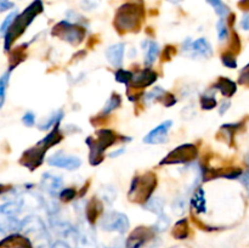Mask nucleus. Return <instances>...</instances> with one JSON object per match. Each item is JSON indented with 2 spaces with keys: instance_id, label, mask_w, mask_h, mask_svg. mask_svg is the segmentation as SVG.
<instances>
[{
  "instance_id": "f257e3e1",
  "label": "nucleus",
  "mask_w": 249,
  "mask_h": 248,
  "mask_svg": "<svg viewBox=\"0 0 249 248\" xmlns=\"http://www.w3.org/2000/svg\"><path fill=\"white\" fill-rule=\"evenodd\" d=\"M145 17V11L136 2H125L121 5L114 16V27L122 33H136L140 31L141 23Z\"/></svg>"
},
{
  "instance_id": "f03ea898",
  "label": "nucleus",
  "mask_w": 249,
  "mask_h": 248,
  "mask_svg": "<svg viewBox=\"0 0 249 248\" xmlns=\"http://www.w3.org/2000/svg\"><path fill=\"white\" fill-rule=\"evenodd\" d=\"M44 10V5L41 0H34L31 5L26 7L23 11L19 15H17V17L15 18L14 23L10 27V29L7 31V33L5 34V50H9L10 46L12 45L15 40L18 38L19 35L24 33V31L27 29V27H29V24L34 21L38 15H40Z\"/></svg>"
},
{
  "instance_id": "7ed1b4c3",
  "label": "nucleus",
  "mask_w": 249,
  "mask_h": 248,
  "mask_svg": "<svg viewBox=\"0 0 249 248\" xmlns=\"http://www.w3.org/2000/svg\"><path fill=\"white\" fill-rule=\"evenodd\" d=\"M156 186H157V177L153 173L148 172L146 174L138 175L133 179L129 189V199L133 203L145 204L152 196Z\"/></svg>"
},
{
  "instance_id": "20e7f679",
  "label": "nucleus",
  "mask_w": 249,
  "mask_h": 248,
  "mask_svg": "<svg viewBox=\"0 0 249 248\" xmlns=\"http://www.w3.org/2000/svg\"><path fill=\"white\" fill-rule=\"evenodd\" d=\"M117 141V135L109 129H101L96 133V138L87 139V145L90 147L89 160L91 165H99L104 160V151L111 147Z\"/></svg>"
},
{
  "instance_id": "39448f33",
  "label": "nucleus",
  "mask_w": 249,
  "mask_h": 248,
  "mask_svg": "<svg viewBox=\"0 0 249 248\" xmlns=\"http://www.w3.org/2000/svg\"><path fill=\"white\" fill-rule=\"evenodd\" d=\"M51 34L67 41L71 45H79L85 36V28L80 24L72 23L71 21H61L51 31Z\"/></svg>"
},
{
  "instance_id": "423d86ee",
  "label": "nucleus",
  "mask_w": 249,
  "mask_h": 248,
  "mask_svg": "<svg viewBox=\"0 0 249 248\" xmlns=\"http://www.w3.org/2000/svg\"><path fill=\"white\" fill-rule=\"evenodd\" d=\"M197 156H198V148L196 145L184 143L170 151L168 156L160 160V164H187L194 162Z\"/></svg>"
},
{
  "instance_id": "0eeeda50",
  "label": "nucleus",
  "mask_w": 249,
  "mask_h": 248,
  "mask_svg": "<svg viewBox=\"0 0 249 248\" xmlns=\"http://www.w3.org/2000/svg\"><path fill=\"white\" fill-rule=\"evenodd\" d=\"M100 226L106 231H117L119 233H124L129 229V219L123 213L109 212L101 219Z\"/></svg>"
},
{
  "instance_id": "6e6552de",
  "label": "nucleus",
  "mask_w": 249,
  "mask_h": 248,
  "mask_svg": "<svg viewBox=\"0 0 249 248\" xmlns=\"http://www.w3.org/2000/svg\"><path fill=\"white\" fill-rule=\"evenodd\" d=\"M46 150L48 148L43 145L41 141H39L36 146L31 147L29 150L24 151L22 157L19 158V163L22 165H24V167L28 168V169L34 170L43 163Z\"/></svg>"
},
{
  "instance_id": "1a4fd4ad",
  "label": "nucleus",
  "mask_w": 249,
  "mask_h": 248,
  "mask_svg": "<svg viewBox=\"0 0 249 248\" xmlns=\"http://www.w3.org/2000/svg\"><path fill=\"white\" fill-rule=\"evenodd\" d=\"M49 164L56 168H62V169L67 170H77L78 168L82 165V160L80 158L75 157V156L65 155L63 152H57L55 155L50 156L48 159Z\"/></svg>"
},
{
  "instance_id": "9d476101",
  "label": "nucleus",
  "mask_w": 249,
  "mask_h": 248,
  "mask_svg": "<svg viewBox=\"0 0 249 248\" xmlns=\"http://www.w3.org/2000/svg\"><path fill=\"white\" fill-rule=\"evenodd\" d=\"M173 125L172 121H165L155 129L150 131L147 135L143 138V142L148 143V145H160L167 140L168 133H169L170 128Z\"/></svg>"
},
{
  "instance_id": "9b49d317",
  "label": "nucleus",
  "mask_w": 249,
  "mask_h": 248,
  "mask_svg": "<svg viewBox=\"0 0 249 248\" xmlns=\"http://www.w3.org/2000/svg\"><path fill=\"white\" fill-rule=\"evenodd\" d=\"M153 236V231L145 226H139L126 238L125 248H140Z\"/></svg>"
},
{
  "instance_id": "f8f14e48",
  "label": "nucleus",
  "mask_w": 249,
  "mask_h": 248,
  "mask_svg": "<svg viewBox=\"0 0 249 248\" xmlns=\"http://www.w3.org/2000/svg\"><path fill=\"white\" fill-rule=\"evenodd\" d=\"M19 230L23 231L24 233L28 235H36V237H44L46 236V228L44 225L43 221L38 218V216H27L26 219L21 221V229Z\"/></svg>"
},
{
  "instance_id": "ddd939ff",
  "label": "nucleus",
  "mask_w": 249,
  "mask_h": 248,
  "mask_svg": "<svg viewBox=\"0 0 249 248\" xmlns=\"http://www.w3.org/2000/svg\"><path fill=\"white\" fill-rule=\"evenodd\" d=\"M182 49L185 51H191V53H195V55L206 56V57H209L213 53L211 44L206 38H199L196 41H191L190 39H187L186 43H184Z\"/></svg>"
},
{
  "instance_id": "4468645a",
  "label": "nucleus",
  "mask_w": 249,
  "mask_h": 248,
  "mask_svg": "<svg viewBox=\"0 0 249 248\" xmlns=\"http://www.w3.org/2000/svg\"><path fill=\"white\" fill-rule=\"evenodd\" d=\"M157 73L153 72L150 68H145V70L140 71V72L135 73L133 75L130 85L134 89H141V88H146L152 85L153 83L157 80Z\"/></svg>"
},
{
  "instance_id": "2eb2a0df",
  "label": "nucleus",
  "mask_w": 249,
  "mask_h": 248,
  "mask_svg": "<svg viewBox=\"0 0 249 248\" xmlns=\"http://www.w3.org/2000/svg\"><path fill=\"white\" fill-rule=\"evenodd\" d=\"M41 189L45 192H48L50 196H56V195H60L58 192H61V187H62V179L57 175L50 174V173H45V174L41 177Z\"/></svg>"
},
{
  "instance_id": "dca6fc26",
  "label": "nucleus",
  "mask_w": 249,
  "mask_h": 248,
  "mask_svg": "<svg viewBox=\"0 0 249 248\" xmlns=\"http://www.w3.org/2000/svg\"><path fill=\"white\" fill-rule=\"evenodd\" d=\"M242 175L240 168H223V169H207L204 172L203 179L206 181L214 177H228V179H237Z\"/></svg>"
},
{
  "instance_id": "f3484780",
  "label": "nucleus",
  "mask_w": 249,
  "mask_h": 248,
  "mask_svg": "<svg viewBox=\"0 0 249 248\" xmlns=\"http://www.w3.org/2000/svg\"><path fill=\"white\" fill-rule=\"evenodd\" d=\"M124 50H125V46H124L123 43L114 44V45L109 46V48L107 49L106 57L113 67H122V65H123Z\"/></svg>"
},
{
  "instance_id": "a211bd4d",
  "label": "nucleus",
  "mask_w": 249,
  "mask_h": 248,
  "mask_svg": "<svg viewBox=\"0 0 249 248\" xmlns=\"http://www.w3.org/2000/svg\"><path fill=\"white\" fill-rule=\"evenodd\" d=\"M102 212V203L96 198V197H92L87 204V208H85V214H87V219L90 224H94L95 221L99 218L100 213Z\"/></svg>"
},
{
  "instance_id": "6ab92c4d",
  "label": "nucleus",
  "mask_w": 249,
  "mask_h": 248,
  "mask_svg": "<svg viewBox=\"0 0 249 248\" xmlns=\"http://www.w3.org/2000/svg\"><path fill=\"white\" fill-rule=\"evenodd\" d=\"M214 88L218 89L219 91L226 97L233 96V94H235L236 90H237V85H236L235 82H232V80L229 79V78L224 77L219 78V79L216 80V83L214 84Z\"/></svg>"
},
{
  "instance_id": "aec40b11",
  "label": "nucleus",
  "mask_w": 249,
  "mask_h": 248,
  "mask_svg": "<svg viewBox=\"0 0 249 248\" xmlns=\"http://www.w3.org/2000/svg\"><path fill=\"white\" fill-rule=\"evenodd\" d=\"M192 207L196 209L197 213H206L207 212V203H206V192L202 187H198L194 192V196L191 199Z\"/></svg>"
},
{
  "instance_id": "412c9836",
  "label": "nucleus",
  "mask_w": 249,
  "mask_h": 248,
  "mask_svg": "<svg viewBox=\"0 0 249 248\" xmlns=\"http://www.w3.org/2000/svg\"><path fill=\"white\" fill-rule=\"evenodd\" d=\"M23 202L21 201H10L0 207V212L4 216H15L21 212Z\"/></svg>"
},
{
  "instance_id": "4be33fe9",
  "label": "nucleus",
  "mask_w": 249,
  "mask_h": 248,
  "mask_svg": "<svg viewBox=\"0 0 249 248\" xmlns=\"http://www.w3.org/2000/svg\"><path fill=\"white\" fill-rule=\"evenodd\" d=\"M62 138L63 136L60 131V126H58V124H55V128L49 133L48 136H45V138L41 140V142H43V145L45 146L46 148H50L53 147V146H55L56 143L60 142V141L62 140Z\"/></svg>"
},
{
  "instance_id": "5701e85b",
  "label": "nucleus",
  "mask_w": 249,
  "mask_h": 248,
  "mask_svg": "<svg viewBox=\"0 0 249 248\" xmlns=\"http://www.w3.org/2000/svg\"><path fill=\"white\" fill-rule=\"evenodd\" d=\"M190 233V228H189V221L187 219H181V220L178 221L175 224V226L173 228V236L178 240H184L189 236Z\"/></svg>"
},
{
  "instance_id": "b1692460",
  "label": "nucleus",
  "mask_w": 249,
  "mask_h": 248,
  "mask_svg": "<svg viewBox=\"0 0 249 248\" xmlns=\"http://www.w3.org/2000/svg\"><path fill=\"white\" fill-rule=\"evenodd\" d=\"M145 209L150 211L151 213L157 214L158 216L163 215V208H164V202L160 197H152L145 203Z\"/></svg>"
},
{
  "instance_id": "393cba45",
  "label": "nucleus",
  "mask_w": 249,
  "mask_h": 248,
  "mask_svg": "<svg viewBox=\"0 0 249 248\" xmlns=\"http://www.w3.org/2000/svg\"><path fill=\"white\" fill-rule=\"evenodd\" d=\"M158 53H160V46L156 41H148L147 43V53L145 56V65L152 66L153 62L157 58Z\"/></svg>"
},
{
  "instance_id": "a878e982",
  "label": "nucleus",
  "mask_w": 249,
  "mask_h": 248,
  "mask_svg": "<svg viewBox=\"0 0 249 248\" xmlns=\"http://www.w3.org/2000/svg\"><path fill=\"white\" fill-rule=\"evenodd\" d=\"M121 102H122V99L118 94H112V96L109 97L108 101H107L106 105H105L104 109H102L101 116H106V114L111 113L113 109L118 108V107L121 106Z\"/></svg>"
},
{
  "instance_id": "bb28decb",
  "label": "nucleus",
  "mask_w": 249,
  "mask_h": 248,
  "mask_svg": "<svg viewBox=\"0 0 249 248\" xmlns=\"http://www.w3.org/2000/svg\"><path fill=\"white\" fill-rule=\"evenodd\" d=\"M24 50H26V44H23V45L18 46L17 49H15L14 51H12L11 56H10V62H11V68H15L16 67L18 63H21L22 61L26 58V53H24Z\"/></svg>"
},
{
  "instance_id": "cd10ccee",
  "label": "nucleus",
  "mask_w": 249,
  "mask_h": 248,
  "mask_svg": "<svg viewBox=\"0 0 249 248\" xmlns=\"http://www.w3.org/2000/svg\"><path fill=\"white\" fill-rule=\"evenodd\" d=\"M207 2L215 10V12L221 17V18H225V17L230 14V9L224 4L223 0H207Z\"/></svg>"
},
{
  "instance_id": "c85d7f7f",
  "label": "nucleus",
  "mask_w": 249,
  "mask_h": 248,
  "mask_svg": "<svg viewBox=\"0 0 249 248\" xmlns=\"http://www.w3.org/2000/svg\"><path fill=\"white\" fill-rule=\"evenodd\" d=\"M101 197L104 202L112 204L117 197V190L113 186H111V185H105L101 189Z\"/></svg>"
},
{
  "instance_id": "c756f323",
  "label": "nucleus",
  "mask_w": 249,
  "mask_h": 248,
  "mask_svg": "<svg viewBox=\"0 0 249 248\" xmlns=\"http://www.w3.org/2000/svg\"><path fill=\"white\" fill-rule=\"evenodd\" d=\"M62 117H63V112L61 111V109L60 111H56L55 113L51 114L50 118H49L48 121L44 122L43 124H40V125H39V129H40V130H48V129L51 128L53 124L60 123V121L62 119Z\"/></svg>"
},
{
  "instance_id": "7c9ffc66",
  "label": "nucleus",
  "mask_w": 249,
  "mask_h": 248,
  "mask_svg": "<svg viewBox=\"0 0 249 248\" xmlns=\"http://www.w3.org/2000/svg\"><path fill=\"white\" fill-rule=\"evenodd\" d=\"M165 94H167V91H164L162 88L156 87L155 89L152 90V91L147 92V94L145 95V100L147 102H150V101H162L163 97L165 96Z\"/></svg>"
},
{
  "instance_id": "2f4dec72",
  "label": "nucleus",
  "mask_w": 249,
  "mask_h": 248,
  "mask_svg": "<svg viewBox=\"0 0 249 248\" xmlns=\"http://www.w3.org/2000/svg\"><path fill=\"white\" fill-rule=\"evenodd\" d=\"M201 105L203 109H213L216 107V100L214 94H204L201 97Z\"/></svg>"
},
{
  "instance_id": "473e14b6",
  "label": "nucleus",
  "mask_w": 249,
  "mask_h": 248,
  "mask_svg": "<svg viewBox=\"0 0 249 248\" xmlns=\"http://www.w3.org/2000/svg\"><path fill=\"white\" fill-rule=\"evenodd\" d=\"M9 79H10V72L4 73V74H2V77L0 78V106H2V105H4L5 94H6Z\"/></svg>"
},
{
  "instance_id": "72a5a7b5",
  "label": "nucleus",
  "mask_w": 249,
  "mask_h": 248,
  "mask_svg": "<svg viewBox=\"0 0 249 248\" xmlns=\"http://www.w3.org/2000/svg\"><path fill=\"white\" fill-rule=\"evenodd\" d=\"M221 61H223L224 66L229 68H236L237 67V61H236L235 53L231 51H226L221 55Z\"/></svg>"
},
{
  "instance_id": "f704fd0d",
  "label": "nucleus",
  "mask_w": 249,
  "mask_h": 248,
  "mask_svg": "<svg viewBox=\"0 0 249 248\" xmlns=\"http://www.w3.org/2000/svg\"><path fill=\"white\" fill-rule=\"evenodd\" d=\"M133 73L129 72V71L119 70L118 72L116 73V80L119 83H123V84L130 85L131 79H133Z\"/></svg>"
},
{
  "instance_id": "c9c22d12",
  "label": "nucleus",
  "mask_w": 249,
  "mask_h": 248,
  "mask_svg": "<svg viewBox=\"0 0 249 248\" xmlns=\"http://www.w3.org/2000/svg\"><path fill=\"white\" fill-rule=\"evenodd\" d=\"M186 197H178L177 199L174 201V203H173L172 208L173 211H174V213L179 214V215H181L182 213L185 212V209H186Z\"/></svg>"
},
{
  "instance_id": "e433bc0d",
  "label": "nucleus",
  "mask_w": 249,
  "mask_h": 248,
  "mask_svg": "<svg viewBox=\"0 0 249 248\" xmlns=\"http://www.w3.org/2000/svg\"><path fill=\"white\" fill-rule=\"evenodd\" d=\"M216 29H218V35H219V40H225L228 39L229 36V28H228V23L224 18H221L220 21L218 22L216 24Z\"/></svg>"
},
{
  "instance_id": "4c0bfd02",
  "label": "nucleus",
  "mask_w": 249,
  "mask_h": 248,
  "mask_svg": "<svg viewBox=\"0 0 249 248\" xmlns=\"http://www.w3.org/2000/svg\"><path fill=\"white\" fill-rule=\"evenodd\" d=\"M75 196H77V192H75L74 189H65L60 192L58 198L63 203H67V202L73 201L75 198Z\"/></svg>"
},
{
  "instance_id": "58836bf2",
  "label": "nucleus",
  "mask_w": 249,
  "mask_h": 248,
  "mask_svg": "<svg viewBox=\"0 0 249 248\" xmlns=\"http://www.w3.org/2000/svg\"><path fill=\"white\" fill-rule=\"evenodd\" d=\"M16 17H17V12L14 11V12H11V14H10L9 16H7L6 18L4 19V22L1 23V28H0V32H1L2 35L5 36V34L7 33V31L10 29V27L12 26V23H14V21H15V18H16Z\"/></svg>"
},
{
  "instance_id": "ea45409f",
  "label": "nucleus",
  "mask_w": 249,
  "mask_h": 248,
  "mask_svg": "<svg viewBox=\"0 0 249 248\" xmlns=\"http://www.w3.org/2000/svg\"><path fill=\"white\" fill-rule=\"evenodd\" d=\"M100 2H101V0H82L80 1V6L85 11H91V10L96 9L99 6Z\"/></svg>"
},
{
  "instance_id": "a19ab883",
  "label": "nucleus",
  "mask_w": 249,
  "mask_h": 248,
  "mask_svg": "<svg viewBox=\"0 0 249 248\" xmlns=\"http://www.w3.org/2000/svg\"><path fill=\"white\" fill-rule=\"evenodd\" d=\"M168 226H169V218L163 214V215H160V218H158V221L155 225V230L160 231H160H164Z\"/></svg>"
},
{
  "instance_id": "79ce46f5",
  "label": "nucleus",
  "mask_w": 249,
  "mask_h": 248,
  "mask_svg": "<svg viewBox=\"0 0 249 248\" xmlns=\"http://www.w3.org/2000/svg\"><path fill=\"white\" fill-rule=\"evenodd\" d=\"M238 83L246 87H249V63L241 71L240 78H238Z\"/></svg>"
},
{
  "instance_id": "37998d69",
  "label": "nucleus",
  "mask_w": 249,
  "mask_h": 248,
  "mask_svg": "<svg viewBox=\"0 0 249 248\" xmlns=\"http://www.w3.org/2000/svg\"><path fill=\"white\" fill-rule=\"evenodd\" d=\"M22 122L26 126H33L34 123H36V116L32 112H27L23 118H22Z\"/></svg>"
},
{
  "instance_id": "c03bdc74",
  "label": "nucleus",
  "mask_w": 249,
  "mask_h": 248,
  "mask_svg": "<svg viewBox=\"0 0 249 248\" xmlns=\"http://www.w3.org/2000/svg\"><path fill=\"white\" fill-rule=\"evenodd\" d=\"M162 101H163V104H164V106L170 107V106H173V105H174L175 102H177V99H175L174 95H172V94H169V92H167V94H165V96L163 97Z\"/></svg>"
},
{
  "instance_id": "a18cd8bd",
  "label": "nucleus",
  "mask_w": 249,
  "mask_h": 248,
  "mask_svg": "<svg viewBox=\"0 0 249 248\" xmlns=\"http://www.w3.org/2000/svg\"><path fill=\"white\" fill-rule=\"evenodd\" d=\"M12 7H14V4L10 0H0V11L1 12L12 9Z\"/></svg>"
},
{
  "instance_id": "49530a36",
  "label": "nucleus",
  "mask_w": 249,
  "mask_h": 248,
  "mask_svg": "<svg viewBox=\"0 0 249 248\" xmlns=\"http://www.w3.org/2000/svg\"><path fill=\"white\" fill-rule=\"evenodd\" d=\"M175 53H177V50H175L172 45H168L164 50V60H169V58H172L173 56L175 55Z\"/></svg>"
},
{
  "instance_id": "de8ad7c7",
  "label": "nucleus",
  "mask_w": 249,
  "mask_h": 248,
  "mask_svg": "<svg viewBox=\"0 0 249 248\" xmlns=\"http://www.w3.org/2000/svg\"><path fill=\"white\" fill-rule=\"evenodd\" d=\"M241 28L243 31H249V14H246L241 19Z\"/></svg>"
},
{
  "instance_id": "09e8293b",
  "label": "nucleus",
  "mask_w": 249,
  "mask_h": 248,
  "mask_svg": "<svg viewBox=\"0 0 249 248\" xmlns=\"http://www.w3.org/2000/svg\"><path fill=\"white\" fill-rule=\"evenodd\" d=\"M238 6L242 10H249V0H240L238 1Z\"/></svg>"
},
{
  "instance_id": "8fccbe9b",
  "label": "nucleus",
  "mask_w": 249,
  "mask_h": 248,
  "mask_svg": "<svg viewBox=\"0 0 249 248\" xmlns=\"http://www.w3.org/2000/svg\"><path fill=\"white\" fill-rule=\"evenodd\" d=\"M229 107H230V101H225V102H223V104H221L220 109H219V112H220V114L225 113V112L228 111Z\"/></svg>"
},
{
  "instance_id": "3c124183",
  "label": "nucleus",
  "mask_w": 249,
  "mask_h": 248,
  "mask_svg": "<svg viewBox=\"0 0 249 248\" xmlns=\"http://www.w3.org/2000/svg\"><path fill=\"white\" fill-rule=\"evenodd\" d=\"M242 180H243V184H245L246 189H247V192L249 195V173H246V174H243Z\"/></svg>"
},
{
  "instance_id": "603ef678",
  "label": "nucleus",
  "mask_w": 249,
  "mask_h": 248,
  "mask_svg": "<svg viewBox=\"0 0 249 248\" xmlns=\"http://www.w3.org/2000/svg\"><path fill=\"white\" fill-rule=\"evenodd\" d=\"M51 248H70V247H68L67 243L61 242V241H58V242H56L55 245H53Z\"/></svg>"
},
{
  "instance_id": "864d4df0",
  "label": "nucleus",
  "mask_w": 249,
  "mask_h": 248,
  "mask_svg": "<svg viewBox=\"0 0 249 248\" xmlns=\"http://www.w3.org/2000/svg\"><path fill=\"white\" fill-rule=\"evenodd\" d=\"M123 152H124V148H121V150L114 151V152H112L111 155H109V157H117V156H121Z\"/></svg>"
},
{
  "instance_id": "5fc2aeb1",
  "label": "nucleus",
  "mask_w": 249,
  "mask_h": 248,
  "mask_svg": "<svg viewBox=\"0 0 249 248\" xmlns=\"http://www.w3.org/2000/svg\"><path fill=\"white\" fill-rule=\"evenodd\" d=\"M167 1H169L170 4H174V5H179L180 2L182 1V0H167Z\"/></svg>"
},
{
  "instance_id": "6e6d98bb",
  "label": "nucleus",
  "mask_w": 249,
  "mask_h": 248,
  "mask_svg": "<svg viewBox=\"0 0 249 248\" xmlns=\"http://www.w3.org/2000/svg\"><path fill=\"white\" fill-rule=\"evenodd\" d=\"M246 160H247V164L249 165V153L247 155V157H246Z\"/></svg>"
}]
</instances>
